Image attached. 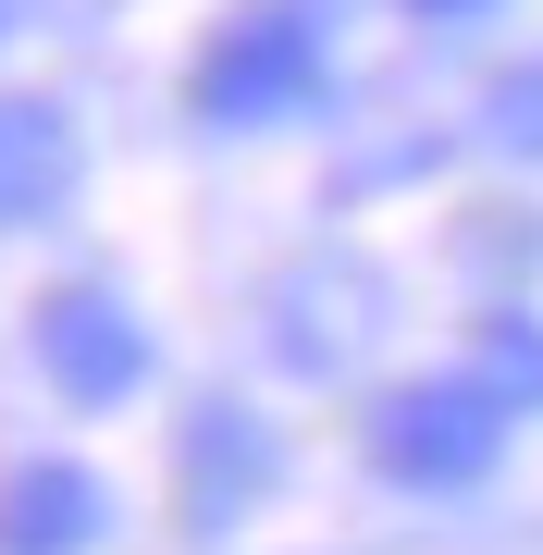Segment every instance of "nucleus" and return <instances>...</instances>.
<instances>
[{
  "instance_id": "nucleus-1",
  "label": "nucleus",
  "mask_w": 543,
  "mask_h": 555,
  "mask_svg": "<svg viewBox=\"0 0 543 555\" xmlns=\"http://www.w3.org/2000/svg\"><path fill=\"white\" fill-rule=\"evenodd\" d=\"M506 433H519V408L482 371H421L371 408V469L396 494H469V481H494Z\"/></svg>"
},
{
  "instance_id": "nucleus-2",
  "label": "nucleus",
  "mask_w": 543,
  "mask_h": 555,
  "mask_svg": "<svg viewBox=\"0 0 543 555\" xmlns=\"http://www.w3.org/2000/svg\"><path fill=\"white\" fill-rule=\"evenodd\" d=\"M322 100V25L297 0H247L198 50V124H297Z\"/></svg>"
},
{
  "instance_id": "nucleus-3",
  "label": "nucleus",
  "mask_w": 543,
  "mask_h": 555,
  "mask_svg": "<svg viewBox=\"0 0 543 555\" xmlns=\"http://www.w3.org/2000/svg\"><path fill=\"white\" fill-rule=\"evenodd\" d=\"M272 481H284V433L260 408H235V396L185 408V433H173V506H185V531H235L247 506H272Z\"/></svg>"
},
{
  "instance_id": "nucleus-4",
  "label": "nucleus",
  "mask_w": 543,
  "mask_h": 555,
  "mask_svg": "<svg viewBox=\"0 0 543 555\" xmlns=\"http://www.w3.org/2000/svg\"><path fill=\"white\" fill-rule=\"evenodd\" d=\"M38 371L62 408H124L148 383V321L100 284H62V297H38Z\"/></svg>"
},
{
  "instance_id": "nucleus-5",
  "label": "nucleus",
  "mask_w": 543,
  "mask_h": 555,
  "mask_svg": "<svg viewBox=\"0 0 543 555\" xmlns=\"http://www.w3.org/2000/svg\"><path fill=\"white\" fill-rule=\"evenodd\" d=\"M100 531H112V494L75 456H25V469L0 481V555H87Z\"/></svg>"
},
{
  "instance_id": "nucleus-6",
  "label": "nucleus",
  "mask_w": 543,
  "mask_h": 555,
  "mask_svg": "<svg viewBox=\"0 0 543 555\" xmlns=\"http://www.w3.org/2000/svg\"><path fill=\"white\" fill-rule=\"evenodd\" d=\"M87 185V137L62 100H0V235L13 222H50Z\"/></svg>"
},
{
  "instance_id": "nucleus-7",
  "label": "nucleus",
  "mask_w": 543,
  "mask_h": 555,
  "mask_svg": "<svg viewBox=\"0 0 543 555\" xmlns=\"http://www.w3.org/2000/svg\"><path fill=\"white\" fill-rule=\"evenodd\" d=\"M482 383H494L506 408H543V321L482 309Z\"/></svg>"
},
{
  "instance_id": "nucleus-8",
  "label": "nucleus",
  "mask_w": 543,
  "mask_h": 555,
  "mask_svg": "<svg viewBox=\"0 0 543 555\" xmlns=\"http://www.w3.org/2000/svg\"><path fill=\"white\" fill-rule=\"evenodd\" d=\"M482 137L506 160H543V62H506V75L482 87Z\"/></svg>"
},
{
  "instance_id": "nucleus-9",
  "label": "nucleus",
  "mask_w": 543,
  "mask_h": 555,
  "mask_svg": "<svg viewBox=\"0 0 543 555\" xmlns=\"http://www.w3.org/2000/svg\"><path fill=\"white\" fill-rule=\"evenodd\" d=\"M421 25H482V13H506V0H408Z\"/></svg>"
},
{
  "instance_id": "nucleus-10",
  "label": "nucleus",
  "mask_w": 543,
  "mask_h": 555,
  "mask_svg": "<svg viewBox=\"0 0 543 555\" xmlns=\"http://www.w3.org/2000/svg\"><path fill=\"white\" fill-rule=\"evenodd\" d=\"M0 38H13V0H0Z\"/></svg>"
}]
</instances>
